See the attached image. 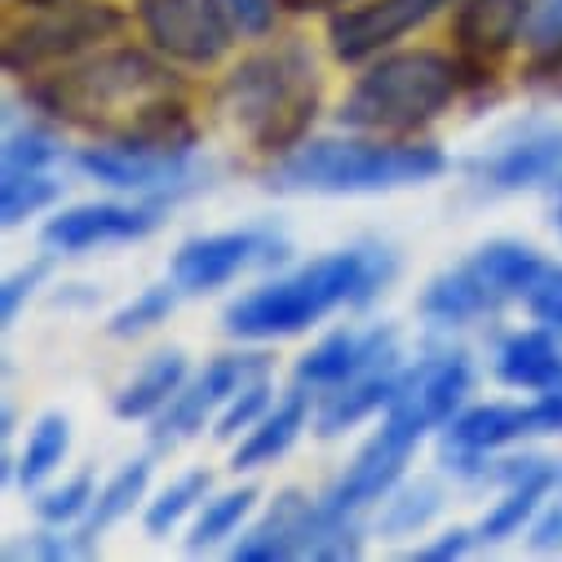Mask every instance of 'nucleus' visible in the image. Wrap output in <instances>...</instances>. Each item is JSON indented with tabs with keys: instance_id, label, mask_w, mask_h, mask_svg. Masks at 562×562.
I'll use <instances>...</instances> for the list:
<instances>
[{
	"instance_id": "1",
	"label": "nucleus",
	"mask_w": 562,
	"mask_h": 562,
	"mask_svg": "<svg viewBox=\"0 0 562 562\" xmlns=\"http://www.w3.org/2000/svg\"><path fill=\"white\" fill-rule=\"evenodd\" d=\"M398 274V261L381 244H355L324 252L270 284L235 297L222 311V328L239 341H274L315 328L337 306H368Z\"/></svg>"
},
{
	"instance_id": "2",
	"label": "nucleus",
	"mask_w": 562,
	"mask_h": 562,
	"mask_svg": "<svg viewBox=\"0 0 562 562\" xmlns=\"http://www.w3.org/2000/svg\"><path fill=\"white\" fill-rule=\"evenodd\" d=\"M178 76L147 49H93L76 63L27 80L23 98L54 124H76L98 137H120L156 98L173 93Z\"/></svg>"
},
{
	"instance_id": "3",
	"label": "nucleus",
	"mask_w": 562,
	"mask_h": 562,
	"mask_svg": "<svg viewBox=\"0 0 562 562\" xmlns=\"http://www.w3.org/2000/svg\"><path fill=\"white\" fill-rule=\"evenodd\" d=\"M217 111L248 137L252 151H297L319 115V71L311 49L293 36L239 58L217 89Z\"/></svg>"
},
{
	"instance_id": "4",
	"label": "nucleus",
	"mask_w": 562,
	"mask_h": 562,
	"mask_svg": "<svg viewBox=\"0 0 562 562\" xmlns=\"http://www.w3.org/2000/svg\"><path fill=\"white\" fill-rule=\"evenodd\" d=\"M448 156L430 143H381L376 137H306L266 173L279 195H381L435 182Z\"/></svg>"
},
{
	"instance_id": "5",
	"label": "nucleus",
	"mask_w": 562,
	"mask_h": 562,
	"mask_svg": "<svg viewBox=\"0 0 562 562\" xmlns=\"http://www.w3.org/2000/svg\"><path fill=\"white\" fill-rule=\"evenodd\" d=\"M461 93V67L457 54L439 49H398L376 58L355 89L346 93L337 120L355 133H381V137H407L416 128L435 124Z\"/></svg>"
},
{
	"instance_id": "6",
	"label": "nucleus",
	"mask_w": 562,
	"mask_h": 562,
	"mask_svg": "<svg viewBox=\"0 0 562 562\" xmlns=\"http://www.w3.org/2000/svg\"><path fill=\"white\" fill-rule=\"evenodd\" d=\"M124 10L102 5V0H54V5H36L32 19L14 23L0 41V63L10 76H41L63 63H76L106 41L124 32Z\"/></svg>"
},
{
	"instance_id": "7",
	"label": "nucleus",
	"mask_w": 562,
	"mask_h": 562,
	"mask_svg": "<svg viewBox=\"0 0 562 562\" xmlns=\"http://www.w3.org/2000/svg\"><path fill=\"white\" fill-rule=\"evenodd\" d=\"M435 426L426 416L416 412V403H407L403 394L385 407L381 416V430L355 452V461L337 474V483L324 492V505L337 509V514H359L376 501H385L398 483H403V470L416 452V443L426 439Z\"/></svg>"
},
{
	"instance_id": "8",
	"label": "nucleus",
	"mask_w": 562,
	"mask_h": 562,
	"mask_svg": "<svg viewBox=\"0 0 562 562\" xmlns=\"http://www.w3.org/2000/svg\"><path fill=\"white\" fill-rule=\"evenodd\" d=\"M137 23L160 58L182 67L222 63L239 36L226 0H137Z\"/></svg>"
},
{
	"instance_id": "9",
	"label": "nucleus",
	"mask_w": 562,
	"mask_h": 562,
	"mask_svg": "<svg viewBox=\"0 0 562 562\" xmlns=\"http://www.w3.org/2000/svg\"><path fill=\"white\" fill-rule=\"evenodd\" d=\"M76 165L93 182H102L111 191H124V195H137V200L173 204V200H187V195L209 187V165H200L195 156L191 160L156 156V151H137V147H124V143H106V137L98 147H80Z\"/></svg>"
},
{
	"instance_id": "10",
	"label": "nucleus",
	"mask_w": 562,
	"mask_h": 562,
	"mask_svg": "<svg viewBox=\"0 0 562 562\" xmlns=\"http://www.w3.org/2000/svg\"><path fill=\"white\" fill-rule=\"evenodd\" d=\"M289 244L279 239L270 226H244V231H217V235H195L187 239L173 261H169V279L187 293V297H200V293H213L222 284L248 266H274L284 261Z\"/></svg>"
},
{
	"instance_id": "11",
	"label": "nucleus",
	"mask_w": 562,
	"mask_h": 562,
	"mask_svg": "<svg viewBox=\"0 0 562 562\" xmlns=\"http://www.w3.org/2000/svg\"><path fill=\"white\" fill-rule=\"evenodd\" d=\"M266 368H270L266 355H222V359L204 363V372L191 376V381L178 390V398L156 416V430H151L156 452H169V448L195 439V435L204 430V420L217 416V412L231 403V394H235L248 376H257V372H266Z\"/></svg>"
},
{
	"instance_id": "12",
	"label": "nucleus",
	"mask_w": 562,
	"mask_h": 562,
	"mask_svg": "<svg viewBox=\"0 0 562 562\" xmlns=\"http://www.w3.org/2000/svg\"><path fill=\"white\" fill-rule=\"evenodd\" d=\"M165 226V200H133V204H76L63 209L45 222L41 244L49 252H89V248H106V244H133L147 239L151 231Z\"/></svg>"
},
{
	"instance_id": "13",
	"label": "nucleus",
	"mask_w": 562,
	"mask_h": 562,
	"mask_svg": "<svg viewBox=\"0 0 562 562\" xmlns=\"http://www.w3.org/2000/svg\"><path fill=\"white\" fill-rule=\"evenodd\" d=\"M452 0H368V5L337 10L328 19V45L337 63H368L420 23H430Z\"/></svg>"
},
{
	"instance_id": "14",
	"label": "nucleus",
	"mask_w": 562,
	"mask_h": 562,
	"mask_svg": "<svg viewBox=\"0 0 562 562\" xmlns=\"http://www.w3.org/2000/svg\"><path fill=\"white\" fill-rule=\"evenodd\" d=\"M394 363H398V333L390 324H376L368 333L341 328V333H328L319 346H311L297 359V385L337 390L355 376H368V372H381Z\"/></svg>"
},
{
	"instance_id": "15",
	"label": "nucleus",
	"mask_w": 562,
	"mask_h": 562,
	"mask_svg": "<svg viewBox=\"0 0 562 562\" xmlns=\"http://www.w3.org/2000/svg\"><path fill=\"white\" fill-rule=\"evenodd\" d=\"M470 178L487 195H514V191H536V187H558L562 182V128H536L514 143L496 147L492 156L470 165Z\"/></svg>"
},
{
	"instance_id": "16",
	"label": "nucleus",
	"mask_w": 562,
	"mask_h": 562,
	"mask_svg": "<svg viewBox=\"0 0 562 562\" xmlns=\"http://www.w3.org/2000/svg\"><path fill=\"white\" fill-rule=\"evenodd\" d=\"M315 501L297 487L279 492L270 509L235 540L231 558L235 562H284V558H306V527H311Z\"/></svg>"
},
{
	"instance_id": "17",
	"label": "nucleus",
	"mask_w": 562,
	"mask_h": 562,
	"mask_svg": "<svg viewBox=\"0 0 562 562\" xmlns=\"http://www.w3.org/2000/svg\"><path fill=\"white\" fill-rule=\"evenodd\" d=\"M531 10H536V0H465L452 19L457 54L496 63L527 36Z\"/></svg>"
},
{
	"instance_id": "18",
	"label": "nucleus",
	"mask_w": 562,
	"mask_h": 562,
	"mask_svg": "<svg viewBox=\"0 0 562 562\" xmlns=\"http://www.w3.org/2000/svg\"><path fill=\"white\" fill-rule=\"evenodd\" d=\"M474 385V368L465 355L448 350V355H430L412 368H403V398L416 403V412L430 420L435 430H443L448 420L465 407V394Z\"/></svg>"
},
{
	"instance_id": "19",
	"label": "nucleus",
	"mask_w": 562,
	"mask_h": 562,
	"mask_svg": "<svg viewBox=\"0 0 562 562\" xmlns=\"http://www.w3.org/2000/svg\"><path fill=\"white\" fill-rule=\"evenodd\" d=\"M562 337L540 328H522L509 333L496 346V376L509 390H527V394H544V390H562Z\"/></svg>"
},
{
	"instance_id": "20",
	"label": "nucleus",
	"mask_w": 562,
	"mask_h": 562,
	"mask_svg": "<svg viewBox=\"0 0 562 562\" xmlns=\"http://www.w3.org/2000/svg\"><path fill=\"white\" fill-rule=\"evenodd\" d=\"M403 390V368H381V372H368V376H355L337 390H324V403L315 407V430L324 439H337L346 430H355L359 420L385 412Z\"/></svg>"
},
{
	"instance_id": "21",
	"label": "nucleus",
	"mask_w": 562,
	"mask_h": 562,
	"mask_svg": "<svg viewBox=\"0 0 562 562\" xmlns=\"http://www.w3.org/2000/svg\"><path fill=\"white\" fill-rule=\"evenodd\" d=\"M306 426H311V394H306V385H297L293 394L279 398V403L257 420V426L239 439V448H235V457H231V470H235V474H248V470L274 465L279 457H284V452L302 439Z\"/></svg>"
},
{
	"instance_id": "22",
	"label": "nucleus",
	"mask_w": 562,
	"mask_h": 562,
	"mask_svg": "<svg viewBox=\"0 0 562 562\" xmlns=\"http://www.w3.org/2000/svg\"><path fill=\"white\" fill-rule=\"evenodd\" d=\"M531 435H536L531 403H474V407H461L443 426V443L465 452H501Z\"/></svg>"
},
{
	"instance_id": "23",
	"label": "nucleus",
	"mask_w": 562,
	"mask_h": 562,
	"mask_svg": "<svg viewBox=\"0 0 562 562\" xmlns=\"http://www.w3.org/2000/svg\"><path fill=\"white\" fill-rule=\"evenodd\" d=\"M416 311L435 328H461V324H474L483 315H496L501 306L483 289V279L474 274V266L461 261V266H452V270L430 279L426 293H420V302H416Z\"/></svg>"
},
{
	"instance_id": "24",
	"label": "nucleus",
	"mask_w": 562,
	"mask_h": 562,
	"mask_svg": "<svg viewBox=\"0 0 562 562\" xmlns=\"http://www.w3.org/2000/svg\"><path fill=\"white\" fill-rule=\"evenodd\" d=\"M470 266H474V274L487 284L492 302L496 306H509V302H522L536 289V279L544 274L549 261L531 244H522V239H487L483 248H474Z\"/></svg>"
},
{
	"instance_id": "25",
	"label": "nucleus",
	"mask_w": 562,
	"mask_h": 562,
	"mask_svg": "<svg viewBox=\"0 0 562 562\" xmlns=\"http://www.w3.org/2000/svg\"><path fill=\"white\" fill-rule=\"evenodd\" d=\"M182 385H187V355L182 350H165V355L147 359L120 385V394L111 398V412L120 420H156L178 398Z\"/></svg>"
},
{
	"instance_id": "26",
	"label": "nucleus",
	"mask_w": 562,
	"mask_h": 562,
	"mask_svg": "<svg viewBox=\"0 0 562 562\" xmlns=\"http://www.w3.org/2000/svg\"><path fill=\"white\" fill-rule=\"evenodd\" d=\"M147 483H151V457H137V461H124L102 487H98V496H93V505H89V514L71 527L76 531V540L85 544V553H93L98 549V536L106 531V527H115L124 514H133V505L147 496Z\"/></svg>"
},
{
	"instance_id": "27",
	"label": "nucleus",
	"mask_w": 562,
	"mask_h": 562,
	"mask_svg": "<svg viewBox=\"0 0 562 562\" xmlns=\"http://www.w3.org/2000/svg\"><path fill=\"white\" fill-rule=\"evenodd\" d=\"M67 448H71V420H67L63 412H45L36 426H32L27 448H23V457H19V483H23L27 492H36V487L63 465Z\"/></svg>"
},
{
	"instance_id": "28",
	"label": "nucleus",
	"mask_w": 562,
	"mask_h": 562,
	"mask_svg": "<svg viewBox=\"0 0 562 562\" xmlns=\"http://www.w3.org/2000/svg\"><path fill=\"white\" fill-rule=\"evenodd\" d=\"M439 509H443V487L430 479H416L385 496V514L376 518V531L381 536H416Z\"/></svg>"
},
{
	"instance_id": "29",
	"label": "nucleus",
	"mask_w": 562,
	"mask_h": 562,
	"mask_svg": "<svg viewBox=\"0 0 562 562\" xmlns=\"http://www.w3.org/2000/svg\"><path fill=\"white\" fill-rule=\"evenodd\" d=\"M5 178L14 173H45L63 160V137L41 124V120H23V124H10L5 133Z\"/></svg>"
},
{
	"instance_id": "30",
	"label": "nucleus",
	"mask_w": 562,
	"mask_h": 562,
	"mask_svg": "<svg viewBox=\"0 0 562 562\" xmlns=\"http://www.w3.org/2000/svg\"><path fill=\"white\" fill-rule=\"evenodd\" d=\"M209 487H213V474L209 470H187V474H178L151 505H147V514H143V527H147V536H169L191 509H200L204 505V496H209Z\"/></svg>"
},
{
	"instance_id": "31",
	"label": "nucleus",
	"mask_w": 562,
	"mask_h": 562,
	"mask_svg": "<svg viewBox=\"0 0 562 562\" xmlns=\"http://www.w3.org/2000/svg\"><path fill=\"white\" fill-rule=\"evenodd\" d=\"M252 505H257V487H235V492H222V496L204 501L200 505V518H195V527L187 536V549L200 553V549H213L217 540L235 536L239 522L252 514Z\"/></svg>"
},
{
	"instance_id": "32",
	"label": "nucleus",
	"mask_w": 562,
	"mask_h": 562,
	"mask_svg": "<svg viewBox=\"0 0 562 562\" xmlns=\"http://www.w3.org/2000/svg\"><path fill=\"white\" fill-rule=\"evenodd\" d=\"M178 297H182V289L173 284V279H169V284H151V289H143L133 302H124V306L106 319V337H115V341H133V337H143V333L160 328V324L173 315Z\"/></svg>"
},
{
	"instance_id": "33",
	"label": "nucleus",
	"mask_w": 562,
	"mask_h": 562,
	"mask_svg": "<svg viewBox=\"0 0 562 562\" xmlns=\"http://www.w3.org/2000/svg\"><path fill=\"white\" fill-rule=\"evenodd\" d=\"M58 200H63V182L54 178V169L0 178V213H5V226L27 222V217H36L41 209H49Z\"/></svg>"
},
{
	"instance_id": "34",
	"label": "nucleus",
	"mask_w": 562,
	"mask_h": 562,
	"mask_svg": "<svg viewBox=\"0 0 562 562\" xmlns=\"http://www.w3.org/2000/svg\"><path fill=\"white\" fill-rule=\"evenodd\" d=\"M270 407H274V403H270V368H266V372L248 376V381L231 394V403L217 412V430H213V435H217V439H235L239 430L248 435Z\"/></svg>"
},
{
	"instance_id": "35",
	"label": "nucleus",
	"mask_w": 562,
	"mask_h": 562,
	"mask_svg": "<svg viewBox=\"0 0 562 562\" xmlns=\"http://www.w3.org/2000/svg\"><path fill=\"white\" fill-rule=\"evenodd\" d=\"M93 496H98L93 474H89V470H80V474H76V479H67L63 487L41 492L36 514H41V522H49V527H71V522H80V518L89 514Z\"/></svg>"
},
{
	"instance_id": "36",
	"label": "nucleus",
	"mask_w": 562,
	"mask_h": 562,
	"mask_svg": "<svg viewBox=\"0 0 562 562\" xmlns=\"http://www.w3.org/2000/svg\"><path fill=\"white\" fill-rule=\"evenodd\" d=\"M527 311L536 324H544L549 333L562 337V266H544L536 289L527 293Z\"/></svg>"
},
{
	"instance_id": "37",
	"label": "nucleus",
	"mask_w": 562,
	"mask_h": 562,
	"mask_svg": "<svg viewBox=\"0 0 562 562\" xmlns=\"http://www.w3.org/2000/svg\"><path fill=\"white\" fill-rule=\"evenodd\" d=\"M45 274H49V261H45V257L32 261V266H23V270H14V274L5 279V289H0V319L14 324L19 311H23V302L45 284Z\"/></svg>"
},
{
	"instance_id": "38",
	"label": "nucleus",
	"mask_w": 562,
	"mask_h": 562,
	"mask_svg": "<svg viewBox=\"0 0 562 562\" xmlns=\"http://www.w3.org/2000/svg\"><path fill=\"white\" fill-rule=\"evenodd\" d=\"M531 549L536 553H558L562 549V483L553 487V496L540 505V514L531 518V531H527Z\"/></svg>"
},
{
	"instance_id": "39",
	"label": "nucleus",
	"mask_w": 562,
	"mask_h": 562,
	"mask_svg": "<svg viewBox=\"0 0 562 562\" xmlns=\"http://www.w3.org/2000/svg\"><path fill=\"white\" fill-rule=\"evenodd\" d=\"M226 10L239 27V36H266L274 27V10L279 0H226Z\"/></svg>"
},
{
	"instance_id": "40",
	"label": "nucleus",
	"mask_w": 562,
	"mask_h": 562,
	"mask_svg": "<svg viewBox=\"0 0 562 562\" xmlns=\"http://www.w3.org/2000/svg\"><path fill=\"white\" fill-rule=\"evenodd\" d=\"M558 41H562V0H536L531 23H527V45L549 49Z\"/></svg>"
},
{
	"instance_id": "41",
	"label": "nucleus",
	"mask_w": 562,
	"mask_h": 562,
	"mask_svg": "<svg viewBox=\"0 0 562 562\" xmlns=\"http://www.w3.org/2000/svg\"><path fill=\"white\" fill-rule=\"evenodd\" d=\"M474 540H479V531H470V527H452L448 536H439V540H430V544L412 549V558H420V562H452V558H465V553L474 549Z\"/></svg>"
},
{
	"instance_id": "42",
	"label": "nucleus",
	"mask_w": 562,
	"mask_h": 562,
	"mask_svg": "<svg viewBox=\"0 0 562 562\" xmlns=\"http://www.w3.org/2000/svg\"><path fill=\"white\" fill-rule=\"evenodd\" d=\"M522 80L536 89H562V41L549 49H531V63L522 67Z\"/></svg>"
},
{
	"instance_id": "43",
	"label": "nucleus",
	"mask_w": 562,
	"mask_h": 562,
	"mask_svg": "<svg viewBox=\"0 0 562 562\" xmlns=\"http://www.w3.org/2000/svg\"><path fill=\"white\" fill-rule=\"evenodd\" d=\"M536 435H562V390H544L531 398Z\"/></svg>"
},
{
	"instance_id": "44",
	"label": "nucleus",
	"mask_w": 562,
	"mask_h": 562,
	"mask_svg": "<svg viewBox=\"0 0 562 562\" xmlns=\"http://www.w3.org/2000/svg\"><path fill=\"white\" fill-rule=\"evenodd\" d=\"M350 0H279V10L289 14H324V10H346Z\"/></svg>"
},
{
	"instance_id": "45",
	"label": "nucleus",
	"mask_w": 562,
	"mask_h": 562,
	"mask_svg": "<svg viewBox=\"0 0 562 562\" xmlns=\"http://www.w3.org/2000/svg\"><path fill=\"white\" fill-rule=\"evenodd\" d=\"M553 231L562 235V182L553 187Z\"/></svg>"
},
{
	"instance_id": "46",
	"label": "nucleus",
	"mask_w": 562,
	"mask_h": 562,
	"mask_svg": "<svg viewBox=\"0 0 562 562\" xmlns=\"http://www.w3.org/2000/svg\"><path fill=\"white\" fill-rule=\"evenodd\" d=\"M23 5H32V10H36V5H54V0H23Z\"/></svg>"
}]
</instances>
